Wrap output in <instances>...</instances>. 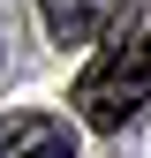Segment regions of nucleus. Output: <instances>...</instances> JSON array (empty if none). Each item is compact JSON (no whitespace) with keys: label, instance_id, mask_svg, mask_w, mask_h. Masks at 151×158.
<instances>
[{"label":"nucleus","instance_id":"7ed1b4c3","mask_svg":"<svg viewBox=\"0 0 151 158\" xmlns=\"http://www.w3.org/2000/svg\"><path fill=\"white\" fill-rule=\"evenodd\" d=\"M38 15H45L53 45H83V38H98V23H106V0H38Z\"/></svg>","mask_w":151,"mask_h":158},{"label":"nucleus","instance_id":"f03ea898","mask_svg":"<svg viewBox=\"0 0 151 158\" xmlns=\"http://www.w3.org/2000/svg\"><path fill=\"white\" fill-rule=\"evenodd\" d=\"M0 158H76V128L53 113H8L0 121Z\"/></svg>","mask_w":151,"mask_h":158},{"label":"nucleus","instance_id":"f257e3e1","mask_svg":"<svg viewBox=\"0 0 151 158\" xmlns=\"http://www.w3.org/2000/svg\"><path fill=\"white\" fill-rule=\"evenodd\" d=\"M144 106H151V38L106 45L98 60L83 68V83H76V113H83V121L98 128V135L128 128Z\"/></svg>","mask_w":151,"mask_h":158}]
</instances>
